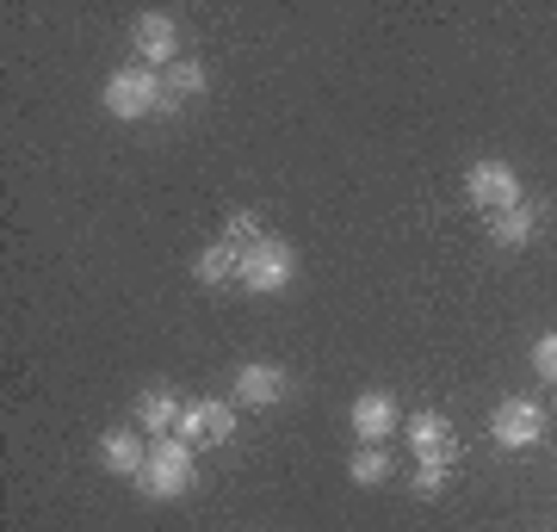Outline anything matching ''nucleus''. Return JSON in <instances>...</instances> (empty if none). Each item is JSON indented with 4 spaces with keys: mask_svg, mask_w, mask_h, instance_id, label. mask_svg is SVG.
Masks as SVG:
<instances>
[{
    "mask_svg": "<svg viewBox=\"0 0 557 532\" xmlns=\"http://www.w3.org/2000/svg\"><path fill=\"white\" fill-rule=\"evenodd\" d=\"M354 434L359 446H384L391 434H403V403L391 391H366L354 403Z\"/></svg>",
    "mask_w": 557,
    "mask_h": 532,
    "instance_id": "obj_9",
    "label": "nucleus"
},
{
    "mask_svg": "<svg viewBox=\"0 0 557 532\" xmlns=\"http://www.w3.org/2000/svg\"><path fill=\"white\" fill-rule=\"evenodd\" d=\"M465 198H471L478 211H490V218H496V211H515L520 205V174L496 156L471 161V168H465Z\"/></svg>",
    "mask_w": 557,
    "mask_h": 532,
    "instance_id": "obj_4",
    "label": "nucleus"
},
{
    "mask_svg": "<svg viewBox=\"0 0 557 532\" xmlns=\"http://www.w3.org/2000/svg\"><path fill=\"white\" fill-rule=\"evenodd\" d=\"M137 490L149 495V502H180V495L193 490V446L180 434L149 440V465H143Z\"/></svg>",
    "mask_w": 557,
    "mask_h": 532,
    "instance_id": "obj_2",
    "label": "nucleus"
},
{
    "mask_svg": "<svg viewBox=\"0 0 557 532\" xmlns=\"http://www.w3.org/2000/svg\"><path fill=\"white\" fill-rule=\"evenodd\" d=\"M161 81H168V106H161V112H180L186 99H199V94H205V81H211V75H205V62H199V57H180Z\"/></svg>",
    "mask_w": 557,
    "mask_h": 532,
    "instance_id": "obj_14",
    "label": "nucleus"
},
{
    "mask_svg": "<svg viewBox=\"0 0 557 532\" xmlns=\"http://www.w3.org/2000/svg\"><path fill=\"white\" fill-rule=\"evenodd\" d=\"M533 372L545 378V384H557V335H539L533 341Z\"/></svg>",
    "mask_w": 557,
    "mask_h": 532,
    "instance_id": "obj_19",
    "label": "nucleus"
},
{
    "mask_svg": "<svg viewBox=\"0 0 557 532\" xmlns=\"http://www.w3.org/2000/svg\"><path fill=\"white\" fill-rule=\"evenodd\" d=\"M347 477H354L359 490L384 483V477H391V453H384V446H359V453L347 458Z\"/></svg>",
    "mask_w": 557,
    "mask_h": 532,
    "instance_id": "obj_16",
    "label": "nucleus"
},
{
    "mask_svg": "<svg viewBox=\"0 0 557 532\" xmlns=\"http://www.w3.org/2000/svg\"><path fill=\"white\" fill-rule=\"evenodd\" d=\"M260 236H267V230H260V211H248V205H236V211L223 218V242H230V248H255Z\"/></svg>",
    "mask_w": 557,
    "mask_h": 532,
    "instance_id": "obj_17",
    "label": "nucleus"
},
{
    "mask_svg": "<svg viewBox=\"0 0 557 532\" xmlns=\"http://www.w3.org/2000/svg\"><path fill=\"white\" fill-rule=\"evenodd\" d=\"M131 44H137L143 69H156V75H161V62H168V69L180 62V20H174V13H143L137 32H131Z\"/></svg>",
    "mask_w": 557,
    "mask_h": 532,
    "instance_id": "obj_8",
    "label": "nucleus"
},
{
    "mask_svg": "<svg viewBox=\"0 0 557 532\" xmlns=\"http://www.w3.org/2000/svg\"><path fill=\"white\" fill-rule=\"evenodd\" d=\"M230 434H236V403L199 396V403L180 409V440H186V446H223Z\"/></svg>",
    "mask_w": 557,
    "mask_h": 532,
    "instance_id": "obj_6",
    "label": "nucleus"
},
{
    "mask_svg": "<svg viewBox=\"0 0 557 532\" xmlns=\"http://www.w3.org/2000/svg\"><path fill=\"white\" fill-rule=\"evenodd\" d=\"M236 279L248 285V292H260V297H278L292 279H298V248H292L285 236H260L255 248H242Z\"/></svg>",
    "mask_w": 557,
    "mask_h": 532,
    "instance_id": "obj_3",
    "label": "nucleus"
},
{
    "mask_svg": "<svg viewBox=\"0 0 557 532\" xmlns=\"http://www.w3.org/2000/svg\"><path fill=\"white\" fill-rule=\"evenodd\" d=\"M490 236H496V248H527V242L539 236V205L520 198L515 211H496V218H490Z\"/></svg>",
    "mask_w": 557,
    "mask_h": 532,
    "instance_id": "obj_13",
    "label": "nucleus"
},
{
    "mask_svg": "<svg viewBox=\"0 0 557 532\" xmlns=\"http://www.w3.org/2000/svg\"><path fill=\"white\" fill-rule=\"evenodd\" d=\"M100 106L112 112V119L137 124V119H149V112H161V106H168V81H161L156 69H143V62L112 69V81L100 87Z\"/></svg>",
    "mask_w": 557,
    "mask_h": 532,
    "instance_id": "obj_1",
    "label": "nucleus"
},
{
    "mask_svg": "<svg viewBox=\"0 0 557 532\" xmlns=\"http://www.w3.org/2000/svg\"><path fill=\"white\" fill-rule=\"evenodd\" d=\"M100 465L112 477H143V465H149L143 428H112V434H100Z\"/></svg>",
    "mask_w": 557,
    "mask_h": 532,
    "instance_id": "obj_11",
    "label": "nucleus"
},
{
    "mask_svg": "<svg viewBox=\"0 0 557 532\" xmlns=\"http://www.w3.org/2000/svg\"><path fill=\"white\" fill-rule=\"evenodd\" d=\"M403 434H409V446H416L421 458H446V453L458 458V446H453V421H446L440 409H416L409 421H403Z\"/></svg>",
    "mask_w": 557,
    "mask_h": 532,
    "instance_id": "obj_12",
    "label": "nucleus"
},
{
    "mask_svg": "<svg viewBox=\"0 0 557 532\" xmlns=\"http://www.w3.org/2000/svg\"><path fill=\"white\" fill-rule=\"evenodd\" d=\"M236 391H230V403L236 409H273L278 396H285V366H273V359H248V366H236V378H230Z\"/></svg>",
    "mask_w": 557,
    "mask_h": 532,
    "instance_id": "obj_7",
    "label": "nucleus"
},
{
    "mask_svg": "<svg viewBox=\"0 0 557 532\" xmlns=\"http://www.w3.org/2000/svg\"><path fill=\"white\" fill-rule=\"evenodd\" d=\"M236 267H242V248H230V242H211V248L193 255V279L199 285H223V279H236Z\"/></svg>",
    "mask_w": 557,
    "mask_h": 532,
    "instance_id": "obj_15",
    "label": "nucleus"
},
{
    "mask_svg": "<svg viewBox=\"0 0 557 532\" xmlns=\"http://www.w3.org/2000/svg\"><path fill=\"white\" fill-rule=\"evenodd\" d=\"M453 465H458L453 453H446V458H421L416 477H409V490H416V495H440V490H446V477H453Z\"/></svg>",
    "mask_w": 557,
    "mask_h": 532,
    "instance_id": "obj_18",
    "label": "nucleus"
},
{
    "mask_svg": "<svg viewBox=\"0 0 557 532\" xmlns=\"http://www.w3.org/2000/svg\"><path fill=\"white\" fill-rule=\"evenodd\" d=\"M180 409H186V403H180L168 384H149V391H137V403H131V421H137L149 440H161V434H180Z\"/></svg>",
    "mask_w": 557,
    "mask_h": 532,
    "instance_id": "obj_10",
    "label": "nucleus"
},
{
    "mask_svg": "<svg viewBox=\"0 0 557 532\" xmlns=\"http://www.w3.org/2000/svg\"><path fill=\"white\" fill-rule=\"evenodd\" d=\"M490 434H496L502 453H527V446H539V434H545V409H539L533 396H508V403L490 415Z\"/></svg>",
    "mask_w": 557,
    "mask_h": 532,
    "instance_id": "obj_5",
    "label": "nucleus"
}]
</instances>
